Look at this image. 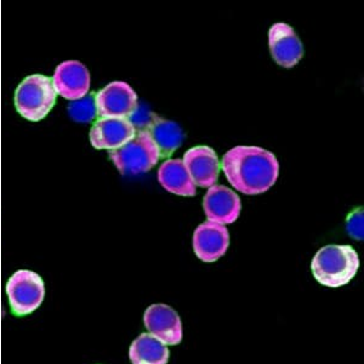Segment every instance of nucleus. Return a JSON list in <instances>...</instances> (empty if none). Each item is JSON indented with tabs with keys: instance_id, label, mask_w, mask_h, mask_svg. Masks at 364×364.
Returning <instances> with one entry per match:
<instances>
[{
	"instance_id": "obj_10",
	"label": "nucleus",
	"mask_w": 364,
	"mask_h": 364,
	"mask_svg": "<svg viewBox=\"0 0 364 364\" xmlns=\"http://www.w3.org/2000/svg\"><path fill=\"white\" fill-rule=\"evenodd\" d=\"M53 84L58 95L75 101L87 96L90 90V73L79 61H65L56 67Z\"/></svg>"
},
{
	"instance_id": "obj_13",
	"label": "nucleus",
	"mask_w": 364,
	"mask_h": 364,
	"mask_svg": "<svg viewBox=\"0 0 364 364\" xmlns=\"http://www.w3.org/2000/svg\"><path fill=\"white\" fill-rule=\"evenodd\" d=\"M182 161L196 186L210 188L215 185L219 178L220 161L211 147L197 146L190 149Z\"/></svg>"
},
{
	"instance_id": "obj_4",
	"label": "nucleus",
	"mask_w": 364,
	"mask_h": 364,
	"mask_svg": "<svg viewBox=\"0 0 364 364\" xmlns=\"http://www.w3.org/2000/svg\"><path fill=\"white\" fill-rule=\"evenodd\" d=\"M109 158L122 175L147 173L157 164L161 154L147 130H141L127 145L109 154Z\"/></svg>"
},
{
	"instance_id": "obj_5",
	"label": "nucleus",
	"mask_w": 364,
	"mask_h": 364,
	"mask_svg": "<svg viewBox=\"0 0 364 364\" xmlns=\"http://www.w3.org/2000/svg\"><path fill=\"white\" fill-rule=\"evenodd\" d=\"M9 306L14 316L25 317L42 305L46 296L43 278L29 269H20L6 283Z\"/></svg>"
},
{
	"instance_id": "obj_12",
	"label": "nucleus",
	"mask_w": 364,
	"mask_h": 364,
	"mask_svg": "<svg viewBox=\"0 0 364 364\" xmlns=\"http://www.w3.org/2000/svg\"><path fill=\"white\" fill-rule=\"evenodd\" d=\"M193 250L204 262H214L224 257L230 245V235L224 225L207 221L199 225L193 233Z\"/></svg>"
},
{
	"instance_id": "obj_2",
	"label": "nucleus",
	"mask_w": 364,
	"mask_h": 364,
	"mask_svg": "<svg viewBox=\"0 0 364 364\" xmlns=\"http://www.w3.org/2000/svg\"><path fill=\"white\" fill-rule=\"evenodd\" d=\"M360 265V257L351 245H331L317 252L311 269L322 286L339 288L352 281Z\"/></svg>"
},
{
	"instance_id": "obj_18",
	"label": "nucleus",
	"mask_w": 364,
	"mask_h": 364,
	"mask_svg": "<svg viewBox=\"0 0 364 364\" xmlns=\"http://www.w3.org/2000/svg\"><path fill=\"white\" fill-rule=\"evenodd\" d=\"M363 209H356L348 216L346 231L353 240H363Z\"/></svg>"
},
{
	"instance_id": "obj_17",
	"label": "nucleus",
	"mask_w": 364,
	"mask_h": 364,
	"mask_svg": "<svg viewBox=\"0 0 364 364\" xmlns=\"http://www.w3.org/2000/svg\"><path fill=\"white\" fill-rule=\"evenodd\" d=\"M68 114L77 123H90L96 114L95 95L89 94L82 99L75 100L68 106Z\"/></svg>"
},
{
	"instance_id": "obj_16",
	"label": "nucleus",
	"mask_w": 364,
	"mask_h": 364,
	"mask_svg": "<svg viewBox=\"0 0 364 364\" xmlns=\"http://www.w3.org/2000/svg\"><path fill=\"white\" fill-rule=\"evenodd\" d=\"M169 357L166 343L149 333H142L134 340L129 350V358L133 364H166Z\"/></svg>"
},
{
	"instance_id": "obj_9",
	"label": "nucleus",
	"mask_w": 364,
	"mask_h": 364,
	"mask_svg": "<svg viewBox=\"0 0 364 364\" xmlns=\"http://www.w3.org/2000/svg\"><path fill=\"white\" fill-rule=\"evenodd\" d=\"M269 46L273 60L286 68L296 66L304 56L300 38L287 23H274L269 28Z\"/></svg>"
},
{
	"instance_id": "obj_8",
	"label": "nucleus",
	"mask_w": 364,
	"mask_h": 364,
	"mask_svg": "<svg viewBox=\"0 0 364 364\" xmlns=\"http://www.w3.org/2000/svg\"><path fill=\"white\" fill-rule=\"evenodd\" d=\"M144 323L149 334L156 336L166 346L181 343V319L178 312L168 305H151L144 315Z\"/></svg>"
},
{
	"instance_id": "obj_3",
	"label": "nucleus",
	"mask_w": 364,
	"mask_h": 364,
	"mask_svg": "<svg viewBox=\"0 0 364 364\" xmlns=\"http://www.w3.org/2000/svg\"><path fill=\"white\" fill-rule=\"evenodd\" d=\"M58 92L53 78L44 75L26 77L15 91V107L20 116L29 122L44 119L55 106Z\"/></svg>"
},
{
	"instance_id": "obj_6",
	"label": "nucleus",
	"mask_w": 364,
	"mask_h": 364,
	"mask_svg": "<svg viewBox=\"0 0 364 364\" xmlns=\"http://www.w3.org/2000/svg\"><path fill=\"white\" fill-rule=\"evenodd\" d=\"M96 113L101 118L128 119L136 112L139 97L124 82H113L95 95Z\"/></svg>"
},
{
	"instance_id": "obj_15",
	"label": "nucleus",
	"mask_w": 364,
	"mask_h": 364,
	"mask_svg": "<svg viewBox=\"0 0 364 364\" xmlns=\"http://www.w3.org/2000/svg\"><path fill=\"white\" fill-rule=\"evenodd\" d=\"M144 130H147L152 136L163 158L170 157L182 145L183 141V133L178 123L163 119L154 114L151 117L147 129Z\"/></svg>"
},
{
	"instance_id": "obj_7",
	"label": "nucleus",
	"mask_w": 364,
	"mask_h": 364,
	"mask_svg": "<svg viewBox=\"0 0 364 364\" xmlns=\"http://www.w3.org/2000/svg\"><path fill=\"white\" fill-rule=\"evenodd\" d=\"M135 125L124 118H100L90 129V142L96 149L117 151L133 140Z\"/></svg>"
},
{
	"instance_id": "obj_14",
	"label": "nucleus",
	"mask_w": 364,
	"mask_h": 364,
	"mask_svg": "<svg viewBox=\"0 0 364 364\" xmlns=\"http://www.w3.org/2000/svg\"><path fill=\"white\" fill-rule=\"evenodd\" d=\"M158 181L168 192L174 195L193 197L197 193L186 166L181 159H168L158 170Z\"/></svg>"
},
{
	"instance_id": "obj_11",
	"label": "nucleus",
	"mask_w": 364,
	"mask_h": 364,
	"mask_svg": "<svg viewBox=\"0 0 364 364\" xmlns=\"http://www.w3.org/2000/svg\"><path fill=\"white\" fill-rule=\"evenodd\" d=\"M203 208L208 221L225 226L238 219L242 203L236 192L223 185H214L204 197Z\"/></svg>"
},
{
	"instance_id": "obj_1",
	"label": "nucleus",
	"mask_w": 364,
	"mask_h": 364,
	"mask_svg": "<svg viewBox=\"0 0 364 364\" xmlns=\"http://www.w3.org/2000/svg\"><path fill=\"white\" fill-rule=\"evenodd\" d=\"M228 182L245 195H260L276 183L279 164L274 154L257 146H237L221 161Z\"/></svg>"
}]
</instances>
